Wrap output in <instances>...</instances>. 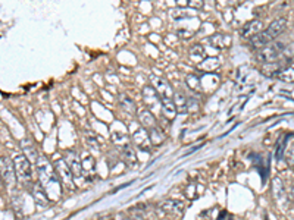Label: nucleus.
<instances>
[{
    "label": "nucleus",
    "instance_id": "nucleus-18",
    "mask_svg": "<svg viewBox=\"0 0 294 220\" xmlns=\"http://www.w3.org/2000/svg\"><path fill=\"white\" fill-rule=\"evenodd\" d=\"M272 40H274V38L268 34V31H262V33H259L257 35H255L253 38H250V43H252V46H253L255 49H262V47L271 44Z\"/></svg>",
    "mask_w": 294,
    "mask_h": 220
},
{
    "label": "nucleus",
    "instance_id": "nucleus-16",
    "mask_svg": "<svg viewBox=\"0 0 294 220\" xmlns=\"http://www.w3.org/2000/svg\"><path fill=\"white\" fill-rule=\"evenodd\" d=\"M207 43H209V46H212L215 49H224L231 44V38L224 34H215L207 38Z\"/></svg>",
    "mask_w": 294,
    "mask_h": 220
},
{
    "label": "nucleus",
    "instance_id": "nucleus-21",
    "mask_svg": "<svg viewBox=\"0 0 294 220\" xmlns=\"http://www.w3.org/2000/svg\"><path fill=\"white\" fill-rule=\"evenodd\" d=\"M33 195H34L36 201H37L40 205H47V204H49L47 194H46L44 188H43L40 184H36V185H34V188H33Z\"/></svg>",
    "mask_w": 294,
    "mask_h": 220
},
{
    "label": "nucleus",
    "instance_id": "nucleus-19",
    "mask_svg": "<svg viewBox=\"0 0 294 220\" xmlns=\"http://www.w3.org/2000/svg\"><path fill=\"white\" fill-rule=\"evenodd\" d=\"M122 157H124V160L128 163V165H131V166H134V165H137V156H135V150H134V147L128 142V144H125V145H122Z\"/></svg>",
    "mask_w": 294,
    "mask_h": 220
},
{
    "label": "nucleus",
    "instance_id": "nucleus-14",
    "mask_svg": "<svg viewBox=\"0 0 294 220\" xmlns=\"http://www.w3.org/2000/svg\"><path fill=\"white\" fill-rule=\"evenodd\" d=\"M161 110L164 113V116L166 119H174L177 116V107L172 102V99H165V97H161Z\"/></svg>",
    "mask_w": 294,
    "mask_h": 220
},
{
    "label": "nucleus",
    "instance_id": "nucleus-36",
    "mask_svg": "<svg viewBox=\"0 0 294 220\" xmlns=\"http://www.w3.org/2000/svg\"><path fill=\"white\" fill-rule=\"evenodd\" d=\"M237 2H239V0H230V3H233V5H234V3H237Z\"/></svg>",
    "mask_w": 294,
    "mask_h": 220
},
{
    "label": "nucleus",
    "instance_id": "nucleus-4",
    "mask_svg": "<svg viewBox=\"0 0 294 220\" xmlns=\"http://www.w3.org/2000/svg\"><path fill=\"white\" fill-rule=\"evenodd\" d=\"M55 170L59 176V181L65 185V188L68 189H74L75 185H74V176H72V172L68 166V163L65 162V159H59L56 160L55 163Z\"/></svg>",
    "mask_w": 294,
    "mask_h": 220
},
{
    "label": "nucleus",
    "instance_id": "nucleus-10",
    "mask_svg": "<svg viewBox=\"0 0 294 220\" xmlns=\"http://www.w3.org/2000/svg\"><path fill=\"white\" fill-rule=\"evenodd\" d=\"M263 28H265V25H263L262 21H259V19L249 21V22L241 28V37L250 40V38H253L255 35H257L259 33H262Z\"/></svg>",
    "mask_w": 294,
    "mask_h": 220
},
{
    "label": "nucleus",
    "instance_id": "nucleus-23",
    "mask_svg": "<svg viewBox=\"0 0 294 220\" xmlns=\"http://www.w3.org/2000/svg\"><path fill=\"white\" fill-rule=\"evenodd\" d=\"M81 165H83V173H86L87 176H93L94 172H96V163H94V159L87 154L83 160H81Z\"/></svg>",
    "mask_w": 294,
    "mask_h": 220
},
{
    "label": "nucleus",
    "instance_id": "nucleus-5",
    "mask_svg": "<svg viewBox=\"0 0 294 220\" xmlns=\"http://www.w3.org/2000/svg\"><path fill=\"white\" fill-rule=\"evenodd\" d=\"M281 53H282L281 44H268V46L259 49L256 57L260 63H271V62H275Z\"/></svg>",
    "mask_w": 294,
    "mask_h": 220
},
{
    "label": "nucleus",
    "instance_id": "nucleus-25",
    "mask_svg": "<svg viewBox=\"0 0 294 220\" xmlns=\"http://www.w3.org/2000/svg\"><path fill=\"white\" fill-rule=\"evenodd\" d=\"M218 66H219V62H218V59H215V57H207L206 60H203V62H200V63L197 65L199 69L206 70V72H212V70H215Z\"/></svg>",
    "mask_w": 294,
    "mask_h": 220
},
{
    "label": "nucleus",
    "instance_id": "nucleus-15",
    "mask_svg": "<svg viewBox=\"0 0 294 220\" xmlns=\"http://www.w3.org/2000/svg\"><path fill=\"white\" fill-rule=\"evenodd\" d=\"M162 208L172 216H181L184 211V204L177 200H168L162 204Z\"/></svg>",
    "mask_w": 294,
    "mask_h": 220
},
{
    "label": "nucleus",
    "instance_id": "nucleus-17",
    "mask_svg": "<svg viewBox=\"0 0 294 220\" xmlns=\"http://www.w3.org/2000/svg\"><path fill=\"white\" fill-rule=\"evenodd\" d=\"M284 69V63L279 62V60H275V62H271V63H263L262 66V73H265L266 77H276L278 73Z\"/></svg>",
    "mask_w": 294,
    "mask_h": 220
},
{
    "label": "nucleus",
    "instance_id": "nucleus-29",
    "mask_svg": "<svg viewBox=\"0 0 294 220\" xmlns=\"http://www.w3.org/2000/svg\"><path fill=\"white\" fill-rule=\"evenodd\" d=\"M112 142L116 145H125V144H128V136H127V134H122V132H113Z\"/></svg>",
    "mask_w": 294,
    "mask_h": 220
},
{
    "label": "nucleus",
    "instance_id": "nucleus-6",
    "mask_svg": "<svg viewBox=\"0 0 294 220\" xmlns=\"http://www.w3.org/2000/svg\"><path fill=\"white\" fill-rule=\"evenodd\" d=\"M131 138L135 144L137 149L143 150V152H147L150 149V138H149V132H147V129H144L141 125L140 126H135V129L132 131L131 134Z\"/></svg>",
    "mask_w": 294,
    "mask_h": 220
},
{
    "label": "nucleus",
    "instance_id": "nucleus-38",
    "mask_svg": "<svg viewBox=\"0 0 294 220\" xmlns=\"http://www.w3.org/2000/svg\"><path fill=\"white\" fill-rule=\"evenodd\" d=\"M0 181H2V175H0Z\"/></svg>",
    "mask_w": 294,
    "mask_h": 220
},
{
    "label": "nucleus",
    "instance_id": "nucleus-9",
    "mask_svg": "<svg viewBox=\"0 0 294 220\" xmlns=\"http://www.w3.org/2000/svg\"><path fill=\"white\" fill-rule=\"evenodd\" d=\"M65 162L68 163V166H69V169L72 172L74 179H75V181L81 179V176H83V165H81V160L78 159V156L75 153L69 152L65 156Z\"/></svg>",
    "mask_w": 294,
    "mask_h": 220
},
{
    "label": "nucleus",
    "instance_id": "nucleus-27",
    "mask_svg": "<svg viewBox=\"0 0 294 220\" xmlns=\"http://www.w3.org/2000/svg\"><path fill=\"white\" fill-rule=\"evenodd\" d=\"M276 77L284 83H294V68L293 66L284 68Z\"/></svg>",
    "mask_w": 294,
    "mask_h": 220
},
{
    "label": "nucleus",
    "instance_id": "nucleus-33",
    "mask_svg": "<svg viewBox=\"0 0 294 220\" xmlns=\"http://www.w3.org/2000/svg\"><path fill=\"white\" fill-rule=\"evenodd\" d=\"M175 3L178 5V8H185L187 3H188V0H175Z\"/></svg>",
    "mask_w": 294,
    "mask_h": 220
},
{
    "label": "nucleus",
    "instance_id": "nucleus-32",
    "mask_svg": "<svg viewBox=\"0 0 294 220\" xmlns=\"http://www.w3.org/2000/svg\"><path fill=\"white\" fill-rule=\"evenodd\" d=\"M187 6L188 8H191V9H203L204 8V0H188V3H187Z\"/></svg>",
    "mask_w": 294,
    "mask_h": 220
},
{
    "label": "nucleus",
    "instance_id": "nucleus-22",
    "mask_svg": "<svg viewBox=\"0 0 294 220\" xmlns=\"http://www.w3.org/2000/svg\"><path fill=\"white\" fill-rule=\"evenodd\" d=\"M149 138H150L152 145H161L165 141V134L162 132V129L155 126V128L149 129Z\"/></svg>",
    "mask_w": 294,
    "mask_h": 220
},
{
    "label": "nucleus",
    "instance_id": "nucleus-20",
    "mask_svg": "<svg viewBox=\"0 0 294 220\" xmlns=\"http://www.w3.org/2000/svg\"><path fill=\"white\" fill-rule=\"evenodd\" d=\"M172 102L177 107L178 113H187V97L183 93H174L172 96Z\"/></svg>",
    "mask_w": 294,
    "mask_h": 220
},
{
    "label": "nucleus",
    "instance_id": "nucleus-24",
    "mask_svg": "<svg viewBox=\"0 0 294 220\" xmlns=\"http://www.w3.org/2000/svg\"><path fill=\"white\" fill-rule=\"evenodd\" d=\"M119 104L121 107L128 112V113H135V103L132 102V99H129L127 94H121L119 96Z\"/></svg>",
    "mask_w": 294,
    "mask_h": 220
},
{
    "label": "nucleus",
    "instance_id": "nucleus-31",
    "mask_svg": "<svg viewBox=\"0 0 294 220\" xmlns=\"http://www.w3.org/2000/svg\"><path fill=\"white\" fill-rule=\"evenodd\" d=\"M190 53H191V57H202L204 54V49L202 44H194L190 49Z\"/></svg>",
    "mask_w": 294,
    "mask_h": 220
},
{
    "label": "nucleus",
    "instance_id": "nucleus-37",
    "mask_svg": "<svg viewBox=\"0 0 294 220\" xmlns=\"http://www.w3.org/2000/svg\"><path fill=\"white\" fill-rule=\"evenodd\" d=\"M132 220H143V219H140V217H132Z\"/></svg>",
    "mask_w": 294,
    "mask_h": 220
},
{
    "label": "nucleus",
    "instance_id": "nucleus-11",
    "mask_svg": "<svg viewBox=\"0 0 294 220\" xmlns=\"http://www.w3.org/2000/svg\"><path fill=\"white\" fill-rule=\"evenodd\" d=\"M138 120H140V125H141L144 129H147V131L156 126L155 115H153L149 109H144V110H140V112H138Z\"/></svg>",
    "mask_w": 294,
    "mask_h": 220
},
{
    "label": "nucleus",
    "instance_id": "nucleus-2",
    "mask_svg": "<svg viewBox=\"0 0 294 220\" xmlns=\"http://www.w3.org/2000/svg\"><path fill=\"white\" fill-rule=\"evenodd\" d=\"M14 165H15V172H17V178L22 182L30 181L33 176V169H31V162L27 159L25 154H18L14 159Z\"/></svg>",
    "mask_w": 294,
    "mask_h": 220
},
{
    "label": "nucleus",
    "instance_id": "nucleus-35",
    "mask_svg": "<svg viewBox=\"0 0 294 220\" xmlns=\"http://www.w3.org/2000/svg\"><path fill=\"white\" fill-rule=\"evenodd\" d=\"M290 195H291V198H293V201H294V186L291 188V191H290Z\"/></svg>",
    "mask_w": 294,
    "mask_h": 220
},
{
    "label": "nucleus",
    "instance_id": "nucleus-12",
    "mask_svg": "<svg viewBox=\"0 0 294 220\" xmlns=\"http://www.w3.org/2000/svg\"><path fill=\"white\" fill-rule=\"evenodd\" d=\"M21 149H22L24 154L27 156V159H28L30 162H37L38 153H37V150H36L34 142H33L30 138H24V139L21 141Z\"/></svg>",
    "mask_w": 294,
    "mask_h": 220
},
{
    "label": "nucleus",
    "instance_id": "nucleus-30",
    "mask_svg": "<svg viewBox=\"0 0 294 220\" xmlns=\"http://www.w3.org/2000/svg\"><path fill=\"white\" fill-rule=\"evenodd\" d=\"M285 154H287V162H288V165L294 168V144L285 147Z\"/></svg>",
    "mask_w": 294,
    "mask_h": 220
},
{
    "label": "nucleus",
    "instance_id": "nucleus-3",
    "mask_svg": "<svg viewBox=\"0 0 294 220\" xmlns=\"http://www.w3.org/2000/svg\"><path fill=\"white\" fill-rule=\"evenodd\" d=\"M0 175H2V179L6 182V185L14 186L17 184V172L12 159L6 156L0 157Z\"/></svg>",
    "mask_w": 294,
    "mask_h": 220
},
{
    "label": "nucleus",
    "instance_id": "nucleus-34",
    "mask_svg": "<svg viewBox=\"0 0 294 220\" xmlns=\"http://www.w3.org/2000/svg\"><path fill=\"white\" fill-rule=\"evenodd\" d=\"M89 144H90V147H92V149L93 150H99V144H97V141L96 139H89Z\"/></svg>",
    "mask_w": 294,
    "mask_h": 220
},
{
    "label": "nucleus",
    "instance_id": "nucleus-1",
    "mask_svg": "<svg viewBox=\"0 0 294 220\" xmlns=\"http://www.w3.org/2000/svg\"><path fill=\"white\" fill-rule=\"evenodd\" d=\"M36 165H37V172L40 176V185L44 188L46 194H55V198H57L60 194V184H59V176L55 172L53 166L43 156L41 157L38 156Z\"/></svg>",
    "mask_w": 294,
    "mask_h": 220
},
{
    "label": "nucleus",
    "instance_id": "nucleus-7",
    "mask_svg": "<svg viewBox=\"0 0 294 220\" xmlns=\"http://www.w3.org/2000/svg\"><path fill=\"white\" fill-rule=\"evenodd\" d=\"M143 100H144V103L147 104V109H149L150 112L161 109V96L158 94V91L152 85L143 88Z\"/></svg>",
    "mask_w": 294,
    "mask_h": 220
},
{
    "label": "nucleus",
    "instance_id": "nucleus-13",
    "mask_svg": "<svg viewBox=\"0 0 294 220\" xmlns=\"http://www.w3.org/2000/svg\"><path fill=\"white\" fill-rule=\"evenodd\" d=\"M285 28H287V19L285 18H278L274 22H271V25L268 27L266 31L272 38H276L285 31Z\"/></svg>",
    "mask_w": 294,
    "mask_h": 220
},
{
    "label": "nucleus",
    "instance_id": "nucleus-28",
    "mask_svg": "<svg viewBox=\"0 0 294 220\" xmlns=\"http://www.w3.org/2000/svg\"><path fill=\"white\" fill-rule=\"evenodd\" d=\"M169 15H171L174 19H184V18H190V17L193 15V12H188V11H185L184 8H178V9L169 11Z\"/></svg>",
    "mask_w": 294,
    "mask_h": 220
},
{
    "label": "nucleus",
    "instance_id": "nucleus-8",
    "mask_svg": "<svg viewBox=\"0 0 294 220\" xmlns=\"http://www.w3.org/2000/svg\"><path fill=\"white\" fill-rule=\"evenodd\" d=\"M150 80H152V87L158 91V94H159L161 97L172 99L174 90H172L171 84H169L166 80H164V78H161V77H155V75L150 77Z\"/></svg>",
    "mask_w": 294,
    "mask_h": 220
},
{
    "label": "nucleus",
    "instance_id": "nucleus-26",
    "mask_svg": "<svg viewBox=\"0 0 294 220\" xmlns=\"http://www.w3.org/2000/svg\"><path fill=\"white\" fill-rule=\"evenodd\" d=\"M185 84L188 88L194 90V91H202V83H200V78L197 75H194V73H190V75L185 77Z\"/></svg>",
    "mask_w": 294,
    "mask_h": 220
}]
</instances>
